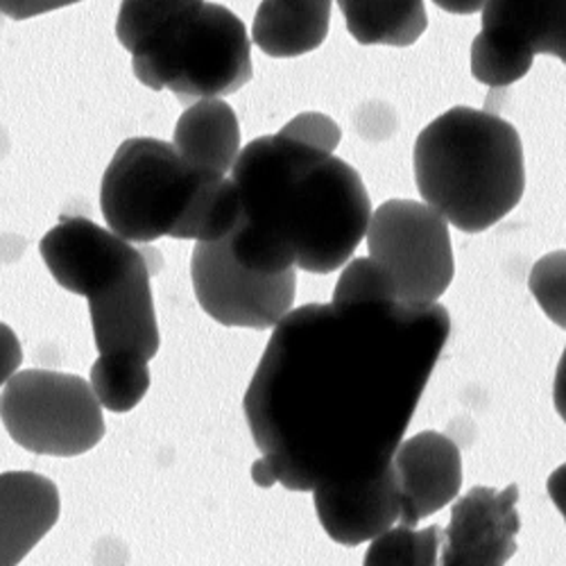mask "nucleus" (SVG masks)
<instances>
[{
    "instance_id": "obj_1",
    "label": "nucleus",
    "mask_w": 566,
    "mask_h": 566,
    "mask_svg": "<svg viewBox=\"0 0 566 566\" xmlns=\"http://www.w3.org/2000/svg\"><path fill=\"white\" fill-rule=\"evenodd\" d=\"M451 334L442 304H306L276 326L243 399L252 481L315 492L392 462Z\"/></svg>"
},
{
    "instance_id": "obj_2",
    "label": "nucleus",
    "mask_w": 566,
    "mask_h": 566,
    "mask_svg": "<svg viewBox=\"0 0 566 566\" xmlns=\"http://www.w3.org/2000/svg\"><path fill=\"white\" fill-rule=\"evenodd\" d=\"M229 177L241 198L231 252L254 272H336L367 235L369 193L334 153L276 132L245 146Z\"/></svg>"
},
{
    "instance_id": "obj_3",
    "label": "nucleus",
    "mask_w": 566,
    "mask_h": 566,
    "mask_svg": "<svg viewBox=\"0 0 566 566\" xmlns=\"http://www.w3.org/2000/svg\"><path fill=\"white\" fill-rule=\"evenodd\" d=\"M101 209L107 227L132 243H216L241 222V198L231 177L202 172L172 144L148 136L118 146L103 175Z\"/></svg>"
},
{
    "instance_id": "obj_4",
    "label": "nucleus",
    "mask_w": 566,
    "mask_h": 566,
    "mask_svg": "<svg viewBox=\"0 0 566 566\" xmlns=\"http://www.w3.org/2000/svg\"><path fill=\"white\" fill-rule=\"evenodd\" d=\"M412 161L421 200L464 233L501 222L526 191L518 132L483 109L444 112L417 136Z\"/></svg>"
},
{
    "instance_id": "obj_5",
    "label": "nucleus",
    "mask_w": 566,
    "mask_h": 566,
    "mask_svg": "<svg viewBox=\"0 0 566 566\" xmlns=\"http://www.w3.org/2000/svg\"><path fill=\"white\" fill-rule=\"evenodd\" d=\"M252 43L231 10L200 3L161 28L132 53L140 84L170 91L181 105L222 98L252 80Z\"/></svg>"
},
{
    "instance_id": "obj_6",
    "label": "nucleus",
    "mask_w": 566,
    "mask_h": 566,
    "mask_svg": "<svg viewBox=\"0 0 566 566\" xmlns=\"http://www.w3.org/2000/svg\"><path fill=\"white\" fill-rule=\"evenodd\" d=\"M0 415L10 438L30 453L75 458L105 438L103 403L82 376L23 369L0 395Z\"/></svg>"
},
{
    "instance_id": "obj_7",
    "label": "nucleus",
    "mask_w": 566,
    "mask_h": 566,
    "mask_svg": "<svg viewBox=\"0 0 566 566\" xmlns=\"http://www.w3.org/2000/svg\"><path fill=\"white\" fill-rule=\"evenodd\" d=\"M369 256L384 263L399 283L406 304H436L455 274L449 220L415 200H388L367 229Z\"/></svg>"
},
{
    "instance_id": "obj_8",
    "label": "nucleus",
    "mask_w": 566,
    "mask_h": 566,
    "mask_svg": "<svg viewBox=\"0 0 566 566\" xmlns=\"http://www.w3.org/2000/svg\"><path fill=\"white\" fill-rule=\"evenodd\" d=\"M483 28L471 41V75L488 86L526 77L535 55L566 64V0H485Z\"/></svg>"
},
{
    "instance_id": "obj_9",
    "label": "nucleus",
    "mask_w": 566,
    "mask_h": 566,
    "mask_svg": "<svg viewBox=\"0 0 566 566\" xmlns=\"http://www.w3.org/2000/svg\"><path fill=\"white\" fill-rule=\"evenodd\" d=\"M191 279L198 304L222 326L274 328L293 308L297 272H254L235 261L229 239L196 243Z\"/></svg>"
},
{
    "instance_id": "obj_10",
    "label": "nucleus",
    "mask_w": 566,
    "mask_h": 566,
    "mask_svg": "<svg viewBox=\"0 0 566 566\" xmlns=\"http://www.w3.org/2000/svg\"><path fill=\"white\" fill-rule=\"evenodd\" d=\"M41 259L60 286L80 297H96L140 274H155L148 252L134 248L114 229L86 218H64L39 243Z\"/></svg>"
},
{
    "instance_id": "obj_11",
    "label": "nucleus",
    "mask_w": 566,
    "mask_h": 566,
    "mask_svg": "<svg viewBox=\"0 0 566 566\" xmlns=\"http://www.w3.org/2000/svg\"><path fill=\"white\" fill-rule=\"evenodd\" d=\"M518 488H474L451 507L444 531L442 564L447 566H501L516 553L522 528L516 514Z\"/></svg>"
},
{
    "instance_id": "obj_12",
    "label": "nucleus",
    "mask_w": 566,
    "mask_h": 566,
    "mask_svg": "<svg viewBox=\"0 0 566 566\" xmlns=\"http://www.w3.org/2000/svg\"><path fill=\"white\" fill-rule=\"evenodd\" d=\"M324 533L336 544L358 546L390 531L401 516V490L392 462L369 476L313 492Z\"/></svg>"
},
{
    "instance_id": "obj_13",
    "label": "nucleus",
    "mask_w": 566,
    "mask_h": 566,
    "mask_svg": "<svg viewBox=\"0 0 566 566\" xmlns=\"http://www.w3.org/2000/svg\"><path fill=\"white\" fill-rule=\"evenodd\" d=\"M392 464L401 490L399 524L417 526L421 518L440 512L460 494V449L438 431H423L403 440L395 451Z\"/></svg>"
},
{
    "instance_id": "obj_14",
    "label": "nucleus",
    "mask_w": 566,
    "mask_h": 566,
    "mask_svg": "<svg viewBox=\"0 0 566 566\" xmlns=\"http://www.w3.org/2000/svg\"><path fill=\"white\" fill-rule=\"evenodd\" d=\"M153 274H140L88 300L98 354H136L153 360L161 338L155 315Z\"/></svg>"
},
{
    "instance_id": "obj_15",
    "label": "nucleus",
    "mask_w": 566,
    "mask_h": 566,
    "mask_svg": "<svg viewBox=\"0 0 566 566\" xmlns=\"http://www.w3.org/2000/svg\"><path fill=\"white\" fill-rule=\"evenodd\" d=\"M0 499V564L14 566L53 531L62 499L53 481L32 471H6Z\"/></svg>"
},
{
    "instance_id": "obj_16",
    "label": "nucleus",
    "mask_w": 566,
    "mask_h": 566,
    "mask_svg": "<svg viewBox=\"0 0 566 566\" xmlns=\"http://www.w3.org/2000/svg\"><path fill=\"white\" fill-rule=\"evenodd\" d=\"M172 146L193 168L229 177L241 157V125L222 98L188 105L179 116Z\"/></svg>"
},
{
    "instance_id": "obj_17",
    "label": "nucleus",
    "mask_w": 566,
    "mask_h": 566,
    "mask_svg": "<svg viewBox=\"0 0 566 566\" xmlns=\"http://www.w3.org/2000/svg\"><path fill=\"white\" fill-rule=\"evenodd\" d=\"M334 0H263L252 39L270 57H300L324 43Z\"/></svg>"
},
{
    "instance_id": "obj_18",
    "label": "nucleus",
    "mask_w": 566,
    "mask_h": 566,
    "mask_svg": "<svg viewBox=\"0 0 566 566\" xmlns=\"http://www.w3.org/2000/svg\"><path fill=\"white\" fill-rule=\"evenodd\" d=\"M349 34L363 45H412L429 28L423 0H338Z\"/></svg>"
},
{
    "instance_id": "obj_19",
    "label": "nucleus",
    "mask_w": 566,
    "mask_h": 566,
    "mask_svg": "<svg viewBox=\"0 0 566 566\" xmlns=\"http://www.w3.org/2000/svg\"><path fill=\"white\" fill-rule=\"evenodd\" d=\"M150 360L136 354H101L88 381L103 408L112 412L134 410L150 390Z\"/></svg>"
},
{
    "instance_id": "obj_20",
    "label": "nucleus",
    "mask_w": 566,
    "mask_h": 566,
    "mask_svg": "<svg viewBox=\"0 0 566 566\" xmlns=\"http://www.w3.org/2000/svg\"><path fill=\"white\" fill-rule=\"evenodd\" d=\"M444 531L440 526H427L417 531L415 526H392L384 535L371 539L365 553L367 566L379 564H403V566H433L438 564Z\"/></svg>"
},
{
    "instance_id": "obj_21",
    "label": "nucleus",
    "mask_w": 566,
    "mask_h": 566,
    "mask_svg": "<svg viewBox=\"0 0 566 566\" xmlns=\"http://www.w3.org/2000/svg\"><path fill=\"white\" fill-rule=\"evenodd\" d=\"M205 0H123L116 19V36L123 49L134 53L140 43H146L170 21Z\"/></svg>"
},
{
    "instance_id": "obj_22",
    "label": "nucleus",
    "mask_w": 566,
    "mask_h": 566,
    "mask_svg": "<svg viewBox=\"0 0 566 566\" xmlns=\"http://www.w3.org/2000/svg\"><path fill=\"white\" fill-rule=\"evenodd\" d=\"M336 304H363V302H401L399 283L395 274L376 259H354L345 265L334 300Z\"/></svg>"
},
{
    "instance_id": "obj_23",
    "label": "nucleus",
    "mask_w": 566,
    "mask_h": 566,
    "mask_svg": "<svg viewBox=\"0 0 566 566\" xmlns=\"http://www.w3.org/2000/svg\"><path fill=\"white\" fill-rule=\"evenodd\" d=\"M528 291L544 315L566 332V250L551 252L533 265Z\"/></svg>"
},
{
    "instance_id": "obj_24",
    "label": "nucleus",
    "mask_w": 566,
    "mask_h": 566,
    "mask_svg": "<svg viewBox=\"0 0 566 566\" xmlns=\"http://www.w3.org/2000/svg\"><path fill=\"white\" fill-rule=\"evenodd\" d=\"M279 132L286 136H293V138L302 140V144L313 146L324 153H336V148L340 146V138H343L338 123L319 112H304V114L295 116L293 120H289Z\"/></svg>"
},
{
    "instance_id": "obj_25",
    "label": "nucleus",
    "mask_w": 566,
    "mask_h": 566,
    "mask_svg": "<svg viewBox=\"0 0 566 566\" xmlns=\"http://www.w3.org/2000/svg\"><path fill=\"white\" fill-rule=\"evenodd\" d=\"M82 3V0H0V12L8 19L25 21L45 12H55L69 6Z\"/></svg>"
},
{
    "instance_id": "obj_26",
    "label": "nucleus",
    "mask_w": 566,
    "mask_h": 566,
    "mask_svg": "<svg viewBox=\"0 0 566 566\" xmlns=\"http://www.w3.org/2000/svg\"><path fill=\"white\" fill-rule=\"evenodd\" d=\"M546 490H548L551 501L555 503V507L559 510V514L564 516V522H566V462L559 464V467L553 471V474L548 476Z\"/></svg>"
},
{
    "instance_id": "obj_27",
    "label": "nucleus",
    "mask_w": 566,
    "mask_h": 566,
    "mask_svg": "<svg viewBox=\"0 0 566 566\" xmlns=\"http://www.w3.org/2000/svg\"><path fill=\"white\" fill-rule=\"evenodd\" d=\"M553 403L562 421L566 423V347L559 356L557 369H555V381H553Z\"/></svg>"
},
{
    "instance_id": "obj_28",
    "label": "nucleus",
    "mask_w": 566,
    "mask_h": 566,
    "mask_svg": "<svg viewBox=\"0 0 566 566\" xmlns=\"http://www.w3.org/2000/svg\"><path fill=\"white\" fill-rule=\"evenodd\" d=\"M433 3L449 14H476L483 10L485 0H433Z\"/></svg>"
}]
</instances>
